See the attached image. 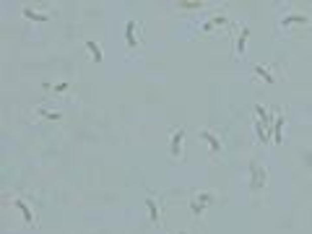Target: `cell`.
<instances>
[{"mask_svg": "<svg viewBox=\"0 0 312 234\" xmlns=\"http://www.w3.org/2000/svg\"><path fill=\"white\" fill-rule=\"evenodd\" d=\"M213 203V193H208V190H198L190 201H188V206H190V211H193V219H200V216L206 213V208Z\"/></svg>", "mask_w": 312, "mask_h": 234, "instance_id": "6da1fadb", "label": "cell"}, {"mask_svg": "<svg viewBox=\"0 0 312 234\" xmlns=\"http://www.w3.org/2000/svg\"><path fill=\"white\" fill-rule=\"evenodd\" d=\"M265 182H268L265 167H263V164H252V167H250V190H252V193H260V190L265 188Z\"/></svg>", "mask_w": 312, "mask_h": 234, "instance_id": "7a4b0ae2", "label": "cell"}, {"mask_svg": "<svg viewBox=\"0 0 312 234\" xmlns=\"http://www.w3.org/2000/svg\"><path fill=\"white\" fill-rule=\"evenodd\" d=\"M182 141H185V128H177L174 135H172V143H169V151H172L174 159L182 156Z\"/></svg>", "mask_w": 312, "mask_h": 234, "instance_id": "3957f363", "label": "cell"}, {"mask_svg": "<svg viewBox=\"0 0 312 234\" xmlns=\"http://www.w3.org/2000/svg\"><path fill=\"white\" fill-rule=\"evenodd\" d=\"M13 206H16L18 211H21L24 221H26L29 226H34V224H36V216H34V211L29 208V203H26V201H21V198H16V201H13Z\"/></svg>", "mask_w": 312, "mask_h": 234, "instance_id": "277c9868", "label": "cell"}, {"mask_svg": "<svg viewBox=\"0 0 312 234\" xmlns=\"http://www.w3.org/2000/svg\"><path fill=\"white\" fill-rule=\"evenodd\" d=\"M218 26H229V19H227V16H216V19H206L203 24H200V31L211 34V31H216Z\"/></svg>", "mask_w": 312, "mask_h": 234, "instance_id": "5b68a950", "label": "cell"}, {"mask_svg": "<svg viewBox=\"0 0 312 234\" xmlns=\"http://www.w3.org/2000/svg\"><path fill=\"white\" fill-rule=\"evenodd\" d=\"M136 31H138V21H127L125 24V44L136 50L138 47V37H136Z\"/></svg>", "mask_w": 312, "mask_h": 234, "instance_id": "8992f818", "label": "cell"}, {"mask_svg": "<svg viewBox=\"0 0 312 234\" xmlns=\"http://www.w3.org/2000/svg\"><path fill=\"white\" fill-rule=\"evenodd\" d=\"M198 138L208 143V146H211V154H221V141H218L211 130H200V133H198Z\"/></svg>", "mask_w": 312, "mask_h": 234, "instance_id": "52a82bcc", "label": "cell"}, {"mask_svg": "<svg viewBox=\"0 0 312 234\" xmlns=\"http://www.w3.org/2000/svg\"><path fill=\"white\" fill-rule=\"evenodd\" d=\"M247 39H250V26H242V31L237 34V58H242V55H245Z\"/></svg>", "mask_w": 312, "mask_h": 234, "instance_id": "ba28073f", "label": "cell"}, {"mask_svg": "<svg viewBox=\"0 0 312 234\" xmlns=\"http://www.w3.org/2000/svg\"><path fill=\"white\" fill-rule=\"evenodd\" d=\"M294 24L307 26V16L304 13H289V16H284V19H281V26H294Z\"/></svg>", "mask_w": 312, "mask_h": 234, "instance_id": "9c48e42d", "label": "cell"}, {"mask_svg": "<svg viewBox=\"0 0 312 234\" xmlns=\"http://www.w3.org/2000/svg\"><path fill=\"white\" fill-rule=\"evenodd\" d=\"M146 208H149V216H151V224H161V213H159V203L154 198H146Z\"/></svg>", "mask_w": 312, "mask_h": 234, "instance_id": "30bf717a", "label": "cell"}, {"mask_svg": "<svg viewBox=\"0 0 312 234\" xmlns=\"http://www.w3.org/2000/svg\"><path fill=\"white\" fill-rule=\"evenodd\" d=\"M252 73H255V76H260L265 83H273V81H276V76H273L271 70H268L265 65H260V63H255V65H252Z\"/></svg>", "mask_w": 312, "mask_h": 234, "instance_id": "8fae6325", "label": "cell"}, {"mask_svg": "<svg viewBox=\"0 0 312 234\" xmlns=\"http://www.w3.org/2000/svg\"><path fill=\"white\" fill-rule=\"evenodd\" d=\"M273 143H281L284 141V115H279L276 120H273Z\"/></svg>", "mask_w": 312, "mask_h": 234, "instance_id": "7c38bea8", "label": "cell"}, {"mask_svg": "<svg viewBox=\"0 0 312 234\" xmlns=\"http://www.w3.org/2000/svg\"><path fill=\"white\" fill-rule=\"evenodd\" d=\"M182 11H198V8H203L206 3H203V0H180V3H177Z\"/></svg>", "mask_w": 312, "mask_h": 234, "instance_id": "4fadbf2b", "label": "cell"}, {"mask_svg": "<svg viewBox=\"0 0 312 234\" xmlns=\"http://www.w3.org/2000/svg\"><path fill=\"white\" fill-rule=\"evenodd\" d=\"M24 16H26L29 21H36V24H44V21H47L44 13H36V11H31V8H24Z\"/></svg>", "mask_w": 312, "mask_h": 234, "instance_id": "5bb4252c", "label": "cell"}, {"mask_svg": "<svg viewBox=\"0 0 312 234\" xmlns=\"http://www.w3.org/2000/svg\"><path fill=\"white\" fill-rule=\"evenodd\" d=\"M86 47H88V52H91V58H94V63H102V60H104V58H102V50H99L97 42H86Z\"/></svg>", "mask_w": 312, "mask_h": 234, "instance_id": "9a60e30c", "label": "cell"}, {"mask_svg": "<svg viewBox=\"0 0 312 234\" xmlns=\"http://www.w3.org/2000/svg\"><path fill=\"white\" fill-rule=\"evenodd\" d=\"M44 88H50V91H55V94H65L68 91V83H55V86H44Z\"/></svg>", "mask_w": 312, "mask_h": 234, "instance_id": "2e32d148", "label": "cell"}, {"mask_svg": "<svg viewBox=\"0 0 312 234\" xmlns=\"http://www.w3.org/2000/svg\"><path fill=\"white\" fill-rule=\"evenodd\" d=\"M39 115H42V117H50V120H60V117H63L60 112H47V110H39Z\"/></svg>", "mask_w": 312, "mask_h": 234, "instance_id": "e0dca14e", "label": "cell"}, {"mask_svg": "<svg viewBox=\"0 0 312 234\" xmlns=\"http://www.w3.org/2000/svg\"><path fill=\"white\" fill-rule=\"evenodd\" d=\"M177 234H185V231H177Z\"/></svg>", "mask_w": 312, "mask_h": 234, "instance_id": "ac0fdd59", "label": "cell"}]
</instances>
